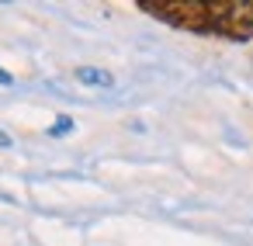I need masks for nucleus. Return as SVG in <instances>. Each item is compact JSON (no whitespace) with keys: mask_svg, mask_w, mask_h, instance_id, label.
Here are the masks:
<instances>
[{"mask_svg":"<svg viewBox=\"0 0 253 246\" xmlns=\"http://www.w3.org/2000/svg\"><path fill=\"white\" fill-rule=\"evenodd\" d=\"M77 80H80L84 87H97V90L115 87V77H111L108 70H101V66H80V70H77Z\"/></svg>","mask_w":253,"mask_h":246,"instance_id":"f257e3e1","label":"nucleus"},{"mask_svg":"<svg viewBox=\"0 0 253 246\" xmlns=\"http://www.w3.org/2000/svg\"><path fill=\"white\" fill-rule=\"evenodd\" d=\"M70 128H73V122H70V118H59V122L49 128V135H63V132H70Z\"/></svg>","mask_w":253,"mask_h":246,"instance_id":"f03ea898","label":"nucleus"}]
</instances>
